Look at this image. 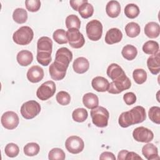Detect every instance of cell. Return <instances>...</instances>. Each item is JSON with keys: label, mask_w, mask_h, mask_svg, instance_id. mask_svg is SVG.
I'll return each instance as SVG.
<instances>
[{"label": "cell", "mask_w": 160, "mask_h": 160, "mask_svg": "<svg viewBox=\"0 0 160 160\" xmlns=\"http://www.w3.org/2000/svg\"><path fill=\"white\" fill-rule=\"evenodd\" d=\"M21 114L26 119L35 118L41 111V106L37 101L30 100L22 104L21 107Z\"/></svg>", "instance_id": "obj_4"}, {"label": "cell", "mask_w": 160, "mask_h": 160, "mask_svg": "<svg viewBox=\"0 0 160 160\" xmlns=\"http://www.w3.org/2000/svg\"><path fill=\"white\" fill-rule=\"evenodd\" d=\"M56 91V84L52 81L42 83L37 89L36 96L41 101H46L52 97Z\"/></svg>", "instance_id": "obj_6"}, {"label": "cell", "mask_w": 160, "mask_h": 160, "mask_svg": "<svg viewBox=\"0 0 160 160\" xmlns=\"http://www.w3.org/2000/svg\"><path fill=\"white\" fill-rule=\"evenodd\" d=\"M82 102L85 107L89 109H93L98 106V97L92 92H88L82 97Z\"/></svg>", "instance_id": "obj_24"}, {"label": "cell", "mask_w": 160, "mask_h": 160, "mask_svg": "<svg viewBox=\"0 0 160 160\" xmlns=\"http://www.w3.org/2000/svg\"><path fill=\"white\" fill-rule=\"evenodd\" d=\"M4 152L7 156L9 158H14L18 155L19 148L16 144L10 142L5 146Z\"/></svg>", "instance_id": "obj_39"}, {"label": "cell", "mask_w": 160, "mask_h": 160, "mask_svg": "<svg viewBox=\"0 0 160 160\" xmlns=\"http://www.w3.org/2000/svg\"><path fill=\"white\" fill-rule=\"evenodd\" d=\"M39 150L40 147L36 142H29L26 144L23 148L24 154L28 156H34L37 155L39 153Z\"/></svg>", "instance_id": "obj_34"}, {"label": "cell", "mask_w": 160, "mask_h": 160, "mask_svg": "<svg viewBox=\"0 0 160 160\" xmlns=\"http://www.w3.org/2000/svg\"><path fill=\"white\" fill-rule=\"evenodd\" d=\"M16 59L19 65L22 66H28L32 62L33 55L29 51L21 50L18 53Z\"/></svg>", "instance_id": "obj_22"}, {"label": "cell", "mask_w": 160, "mask_h": 160, "mask_svg": "<svg viewBox=\"0 0 160 160\" xmlns=\"http://www.w3.org/2000/svg\"><path fill=\"white\" fill-rule=\"evenodd\" d=\"M148 115L151 121L158 124H160V108L159 106L151 107L149 110Z\"/></svg>", "instance_id": "obj_40"}, {"label": "cell", "mask_w": 160, "mask_h": 160, "mask_svg": "<svg viewBox=\"0 0 160 160\" xmlns=\"http://www.w3.org/2000/svg\"><path fill=\"white\" fill-rule=\"evenodd\" d=\"M88 116V113L84 108H77L74 109L72 113L73 120L78 122H82L86 120Z\"/></svg>", "instance_id": "obj_33"}, {"label": "cell", "mask_w": 160, "mask_h": 160, "mask_svg": "<svg viewBox=\"0 0 160 160\" xmlns=\"http://www.w3.org/2000/svg\"><path fill=\"white\" fill-rule=\"evenodd\" d=\"M1 122L4 128L12 130L18 127L19 122V119L18 115L15 112L9 111L5 112L2 115Z\"/></svg>", "instance_id": "obj_10"}, {"label": "cell", "mask_w": 160, "mask_h": 160, "mask_svg": "<svg viewBox=\"0 0 160 160\" xmlns=\"http://www.w3.org/2000/svg\"><path fill=\"white\" fill-rule=\"evenodd\" d=\"M159 44L155 41H148L142 46V51L147 54L153 55L159 52Z\"/></svg>", "instance_id": "obj_27"}, {"label": "cell", "mask_w": 160, "mask_h": 160, "mask_svg": "<svg viewBox=\"0 0 160 160\" xmlns=\"http://www.w3.org/2000/svg\"><path fill=\"white\" fill-rule=\"evenodd\" d=\"M65 147L70 153L78 154L82 151L84 148V143L80 137L71 136L66 140Z\"/></svg>", "instance_id": "obj_8"}, {"label": "cell", "mask_w": 160, "mask_h": 160, "mask_svg": "<svg viewBox=\"0 0 160 160\" xmlns=\"http://www.w3.org/2000/svg\"><path fill=\"white\" fill-rule=\"evenodd\" d=\"M72 59V52L68 48L62 47L58 49L56 51L54 62L68 68Z\"/></svg>", "instance_id": "obj_12"}, {"label": "cell", "mask_w": 160, "mask_h": 160, "mask_svg": "<svg viewBox=\"0 0 160 160\" xmlns=\"http://www.w3.org/2000/svg\"><path fill=\"white\" fill-rule=\"evenodd\" d=\"M147 66L150 72L154 75L158 74L160 71V53L151 55L147 60Z\"/></svg>", "instance_id": "obj_18"}, {"label": "cell", "mask_w": 160, "mask_h": 160, "mask_svg": "<svg viewBox=\"0 0 160 160\" xmlns=\"http://www.w3.org/2000/svg\"><path fill=\"white\" fill-rule=\"evenodd\" d=\"M106 11L108 16L112 18H117L121 12V6L117 1H109L106 6Z\"/></svg>", "instance_id": "obj_25"}, {"label": "cell", "mask_w": 160, "mask_h": 160, "mask_svg": "<svg viewBox=\"0 0 160 160\" xmlns=\"http://www.w3.org/2000/svg\"><path fill=\"white\" fill-rule=\"evenodd\" d=\"M134 159H142L141 157L139 156L137 153L134 152L128 151L126 156L125 160H134Z\"/></svg>", "instance_id": "obj_46"}, {"label": "cell", "mask_w": 160, "mask_h": 160, "mask_svg": "<svg viewBox=\"0 0 160 160\" xmlns=\"http://www.w3.org/2000/svg\"><path fill=\"white\" fill-rule=\"evenodd\" d=\"M122 38V33L118 28H113L109 29L105 36V42L108 44H113L118 43L121 41Z\"/></svg>", "instance_id": "obj_16"}, {"label": "cell", "mask_w": 160, "mask_h": 160, "mask_svg": "<svg viewBox=\"0 0 160 160\" xmlns=\"http://www.w3.org/2000/svg\"><path fill=\"white\" fill-rule=\"evenodd\" d=\"M106 73L108 76L110 78L112 81L121 79L126 76L122 68L116 63H112L108 66Z\"/></svg>", "instance_id": "obj_14"}, {"label": "cell", "mask_w": 160, "mask_h": 160, "mask_svg": "<svg viewBox=\"0 0 160 160\" xmlns=\"http://www.w3.org/2000/svg\"><path fill=\"white\" fill-rule=\"evenodd\" d=\"M79 14L84 19L91 17L94 13V8L88 1L83 3L78 9Z\"/></svg>", "instance_id": "obj_28"}, {"label": "cell", "mask_w": 160, "mask_h": 160, "mask_svg": "<svg viewBox=\"0 0 160 160\" xmlns=\"http://www.w3.org/2000/svg\"><path fill=\"white\" fill-rule=\"evenodd\" d=\"M67 69V68L54 61L49 68L51 78L55 81L62 80L66 76Z\"/></svg>", "instance_id": "obj_13"}, {"label": "cell", "mask_w": 160, "mask_h": 160, "mask_svg": "<svg viewBox=\"0 0 160 160\" xmlns=\"http://www.w3.org/2000/svg\"><path fill=\"white\" fill-rule=\"evenodd\" d=\"M66 28L69 29H79L81 26V21L78 16L74 14H71L67 16L66 18Z\"/></svg>", "instance_id": "obj_32"}, {"label": "cell", "mask_w": 160, "mask_h": 160, "mask_svg": "<svg viewBox=\"0 0 160 160\" xmlns=\"http://www.w3.org/2000/svg\"><path fill=\"white\" fill-rule=\"evenodd\" d=\"M131 86V82L126 76L125 78L117 81H112L109 83L108 92L111 94H119L124 90L129 89Z\"/></svg>", "instance_id": "obj_9"}, {"label": "cell", "mask_w": 160, "mask_h": 160, "mask_svg": "<svg viewBox=\"0 0 160 160\" xmlns=\"http://www.w3.org/2000/svg\"><path fill=\"white\" fill-rule=\"evenodd\" d=\"M13 20L18 24H23L28 19L27 11L23 8H16L12 13Z\"/></svg>", "instance_id": "obj_29"}, {"label": "cell", "mask_w": 160, "mask_h": 160, "mask_svg": "<svg viewBox=\"0 0 160 160\" xmlns=\"http://www.w3.org/2000/svg\"><path fill=\"white\" fill-rule=\"evenodd\" d=\"M51 54L46 52H37V61L42 66H47L49 64L52 60Z\"/></svg>", "instance_id": "obj_38"}, {"label": "cell", "mask_w": 160, "mask_h": 160, "mask_svg": "<svg viewBox=\"0 0 160 160\" xmlns=\"http://www.w3.org/2000/svg\"><path fill=\"white\" fill-rule=\"evenodd\" d=\"M52 38L55 42L59 44H66L68 42L66 32L62 29H58L56 30L53 32Z\"/></svg>", "instance_id": "obj_35"}, {"label": "cell", "mask_w": 160, "mask_h": 160, "mask_svg": "<svg viewBox=\"0 0 160 160\" xmlns=\"http://www.w3.org/2000/svg\"><path fill=\"white\" fill-rule=\"evenodd\" d=\"M99 159H110V160H116V157L114 154L111 152L105 151L101 153L99 156Z\"/></svg>", "instance_id": "obj_45"}, {"label": "cell", "mask_w": 160, "mask_h": 160, "mask_svg": "<svg viewBox=\"0 0 160 160\" xmlns=\"http://www.w3.org/2000/svg\"><path fill=\"white\" fill-rule=\"evenodd\" d=\"M92 123L97 127L104 128L108 126L109 118V111L102 106H98L90 112Z\"/></svg>", "instance_id": "obj_2"}, {"label": "cell", "mask_w": 160, "mask_h": 160, "mask_svg": "<svg viewBox=\"0 0 160 160\" xmlns=\"http://www.w3.org/2000/svg\"><path fill=\"white\" fill-rule=\"evenodd\" d=\"M52 41L47 36L40 38L37 42V52H46L52 53Z\"/></svg>", "instance_id": "obj_21"}, {"label": "cell", "mask_w": 160, "mask_h": 160, "mask_svg": "<svg viewBox=\"0 0 160 160\" xmlns=\"http://www.w3.org/2000/svg\"><path fill=\"white\" fill-rule=\"evenodd\" d=\"M56 99L57 102L62 106H66L69 104L71 101V96L69 94L64 91L58 92L56 96Z\"/></svg>", "instance_id": "obj_41"}, {"label": "cell", "mask_w": 160, "mask_h": 160, "mask_svg": "<svg viewBox=\"0 0 160 160\" xmlns=\"http://www.w3.org/2000/svg\"><path fill=\"white\" fill-rule=\"evenodd\" d=\"M88 0H71L69 1V4L72 8L75 11H78L79 8Z\"/></svg>", "instance_id": "obj_44"}, {"label": "cell", "mask_w": 160, "mask_h": 160, "mask_svg": "<svg viewBox=\"0 0 160 160\" xmlns=\"http://www.w3.org/2000/svg\"><path fill=\"white\" fill-rule=\"evenodd\" d=\"M123 99L127 105H132L136 101V96L132 92H126L123 96Z\"/></svg>", "instance_id": "obj_43"}, {"label": "cell", "mask_w": 160, "mask_h": 160, "mask_svg": "<svg viewBox=\"0 0 160 160\" xmlns=\"http://www.w3.org/2000/svg\"><path fill=\"white\" fill-rule=\"evenodd\" d=\"M92 87L94 90L98 92H105L107 91L109 82L107 79L102 76H96L91 81Z\"/></svg>", "instance_id": "obj_19"}, {"label": "cell", "mask_w": 160, "mask_h": 160, "mask_svg": "<svg viewBox=\"0 0 160 160\" xmlns=\"http://www.w3.org/2000/svg\"><path fill=\"white\" fill-rule=\"evenodd\" d=\"M121 54L126 59L132 61L136 57L138 50L135 46L131 44H127L123 47L121 51Z\"/></svg>", "instance_id": "obj_26"}, {"label": "cell", "mask_w": 160, "mask_h": 160, "mask_svg": "<svg viewBox=\"0 0 160 160\" xmlns=\"http://www.w3.org/2000/svg\"><path fill=\"white\" fill-rule=\"evenodd\" d=\"M144 31L145 35L149 38H156L160 33V27L156 22H149L145 25Z\"/></svg>", "instance_id": "obj_23"}, {"label": "cell", "mask_w": 160, "mask_h": 160, "mask_svg": "<svg viewBox=\"0 0 160 160\" xmlns=\"http://www.w3.org/2000/svg\"><path fill=\"white\" fill-rule=\"evenodd\" d=\"M140 10L139 7L132 3L127 4L124 8V14L126 17L130 19H134L139 14Z\"/></svg>", "instance_id": "obj_31"}, {"label": "cell", "mask_w": 160, "mask_h": 160, "mask_svg": "<svg viewBox=\"0 0 160 160\" xmlns=\"http://www.w3.org/2000/svg\"><path fill=\"white\" fill-rule=\"evenodd\" d=\"M142 153L148 160H156L159 159L158 149L152 143H148L143 146Z\"/></svg>", "instance_id": "obj_17"}, {"label": "cell", "mask_w": 160, "mask_h": 160, "mask_svg": "<svg viewBox=\"0 0 160 160\" xmlns=\"http://www.w3.org/2000/svg\"><path fill=\"white\" fill-rule=\"evenodd\" d=\"M72 68L74 71L76 73L83 74L89 69V61L84 57L78 58L74 61L72 64Z\"/></svg>", "instance_id": "obj_20"}, {"label": "cell", "mask_w": 160, "mask_h": 160, "mask_svg": "<svg viewBox=\"0 0 160 160\" xmlns=\"http://www.w3.org/2000/svg\"><path fill=\"white\" fill-rule=\"evenodd\" d=\"M146 118L145 109L137 106L130 111L123 112L119 117L118 123L122 128H128L131 125L142 122Z\"/></svg>", "instance_id": "obj_1"}, {"label": "cell", "mask_w": 160, "mask_h": 160, "mask_svg": "<svg viewBox=\"0 0 160 160\" xmlns=\"http://www.w3.org/2000/svg\"><path fill=\"white\" fill-rule=\"evenodd\" d=\"M26 75L28 79L30 82L32 83H37L43 79L44 73L42 68L35 65L32 66L28 69Z\"/></svg>", "instance_id": "obj_15"}, {"label": "cell", "mask_w": 160, "mask_h": 160, "mask_svg": "<svg viewBox=\"0 0 160 160\" xmlns=\"http://www.w3.org/2000/svg\"><path fill=\"white\" fill-rule=\"evenodd\" d=\"M132 136L135 141L141 142H149L154 138V134L150 129L140 126L138 127L132 132Z\"/></svg>", "instance_id": "obj_11"}, {"label": "cell", "mask_w": 160, "mask_h": 160, "mask_svg": "<svg viewBox=\"0 0 160 160\" xmlns=\"http://www.w3.org/2000/svg\"><path fill=\"white\" fill-rule=\"evenodd\" d=\"M34 32L32 29L27 26H22L15 31L12 35V39L15 43L19 45H28L32 40Z\"/></svg>", "instance_id": "obj_3"}, {"label": "cell", "mask_w": 160, "mask_h": 160, "mask_svg": "<svg viewBox=\"0 0 160 160\" xmlns=\"http://www.w3.org/2000/svg\"><path fill=\"white\" fill-rule=\"evenodd\" d=\"M86 31L88 38L90 40L97 41L99 40L102 37V23L97 19H92L87 23L86 26Z\"/></svg>", "instance_id": "obj_5"}, {"label": "cell", "mask_w": 160, "mask_h": 160, "mask_svg": "<svg viewBox=\"0 0 160 160\" xmlns=\"http://www.w3.org/2000/svg\"><path fill=\"white\" fill-rule=\"evenodd\" d=\"M65 158L66 155L64 151L58 148L52 149L48 154V159L50 160H64Z\"/></svg>", "instance_id": "obj_37"}, {"label": "cell", "mask_w": 160, "mask_h": 160, "mask_svg": "<svg viewBox=\"0 0 160 160\" xmlns=\"http://www.w3.org/2000/svg\"><path fill=\"white\" fill-rule=\"evenodd\" d=\"M125 31L128 36L130 38H135L141 32V28L138 23L131 22L126 25Z\"/></svg>", "instance_id": "obj_30"}, {"label": "cell", "mask_w": 160, "mask_h": 160, "mask_svg": "<svg viewBox=\"0 0 160 160\" xmlns=\"http://www.w3.org/2000/svg\"><path fill=\"white\" fill-rule=\"evenodd\" d=\"M66 34L68 41L72 48L79 49L84 45V38L79 29H69L66 32Z\"/></svg>", "instance_id": "obj_7"}, {"label": "cell", "mask_w": 160, "mask_h": 160, "mask_svg": "<svg viewBox=\"0 0 160 160\" xmlns=\"http://www.w3.org/2000/svg\"><path fill=\"white\" fill-rule=\"evenodd\" d=\"M26 9L30 12H37L41 7V1L39 0H26L25 1Z\"/></svg>", "instance_id": "obj_42"}, {"label": "cell", "mask_w": 160, "mask_h": 160, "mask_svg": "<svg viewBox=\"0 0 160 160\" xmlns=\"http://www.w3.org/2000/svg\"><path fill=\"white\" fill-rule=\"evenodd\" d=\"M128 150H122L121 151L118 155V160H125L126 154L128 153Z\"/></svg>", "instance_id": "obj_47"}, {"label": "cell", "mask_w": 160, "mask_h": 160, "mask_svg": "<svg viewBox=\"0 0 160 160\" xmlns=\"http://www.w3.org/2000/svg\"><path fill=\"white\" fill-rule=\"evenodd\" d=\"M134 81L138 84H143L147 79V72L143 69H136L132 72Z\"/></svg>", "instance_id": "obj_36"}]
</instances>
